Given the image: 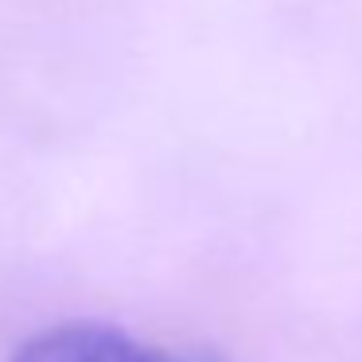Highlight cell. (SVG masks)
Here are the masks:
<instances>
[{
    "label": "cell",
    "instance_id": "obj_1",
    "mask_svg": "<svg viewBox=\"0 0 362 362\" xmlns=\"http://www.w3.org/2000/svg\"><path fill=\"white\" fill-rule=\"evenodd\" d=\"M12 362H226L218 351H160L105 323H59L35 331L12 351Z\"/></svg>",
    "mask_w": 362,
    "mask_h": 362
}]
</instances>
